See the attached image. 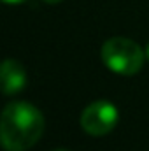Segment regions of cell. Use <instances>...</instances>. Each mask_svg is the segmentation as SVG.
I'll return each mask as SVG.
<instances>
[{
  "instance_id": "cell-1",
  "label": "cell",
  "mask_w": 149,
  "mask_h": 151,
  "mask_svg": "<svg viewBox=\"0 0 149 151\" xmlns=\"http://www.w3.org/2000/svg\"><path fill=\"white\" fill-rule=\"evenodd\" d=\"M44 132V116L30 102H11L0 118V139L5 151H27Z\"/></svg>"
},
{
  "instance_id": "cell-2",
  "label": "cell",
  "mask_w": 149,
  "mask_h": 151,
  "mask_svg": "<svg viewBox=\"0 0 149 151\" xmlns=\"http://www.w3.org/2000/svg\"><path fill=\"white\" fill-rule=\"evenodd\" d=\"M102 62L116 74L133 76L142 69L144 51L132 39L112 37L102 46Z\"/></svg>"
},
{
  "instance_id": "cell-3",
  "label": "cell",
  "mask_w": 149,
  "mask_h": 151,
  "mask_svg": "<svg viewBox=\"0 0 149 151\" xmlns=\"http://www.w3.org/2000/svg\"><path fill=\"white\" fill-rule=\"evenodd\" d=\"M117 118L119 113L114 104H111L109 100H97L84 107V111L81 113V127L86 134L100 137L114 130Z\"/></svg>"
},
{
  "instance_id": "cell-4",
  "label": "cell",
  "mask_w": 149,
  "mask_h": 151,
  "mask_svg": "<svg viewBox=\"0 0 149 151\" xmlns=\"http://www.w3.org/2000/svg\"><path fill=\"white\" fill-rule=\"evenodd\" d=\"M0 81L4 95H14L21 91L27 84V70L25 67L12 58H5L0 69Z\"/></svg>"
},
{
  "instance_id": "cell-5",
  "label": "cell",
  "mask_w": 149,
  "mask_h": 151,
  "mask_svg": "<svg viewBox=\"0 0 149 151\" xmlns=\"http://www.w3.org/2000/svg\"><path fill=\"white\" fill-rule=\"evenodd\" d=\"M4 2H5V4H14V5H16V4H21V2H25V0H4Z\"/></svg>"
},
{
  "instance_id": "cell-6",
  "label": "cell",
  "mask_w": 149,
  "mask_h": 151,
  "mask_svg": "<svg viewBox=\"0 0 149 151\" xmlns=\"http://www.w3.org/2000/svg\"><path fill=\"white\" fill-rule=\"evenodd\" d=\"M46 4H58V2H62V0H44Z\"/></svg>"
},
{
  "instance_id": "cell-7",
  "label": "cell",
  "mask_w": 149,
  "mask_h": 151,
  "mask_svg": "<svg viewBox=\"0 0 149 151\" xmlns=\"http://www.w3.org/2000/svg\"><path fill=\"white\" fill-rule=\"evenodd\" d=\"M146 56H148V60H149V44H148V47H146Z\"/></svg>"
},
{
  "instance_id": "cell-8",
  "label": "cell",
  "mask_w": 149,
  "mask_h": 151,
  "mask_svg": "<svg viewBox=\"0 0 149 151\" xmlns=\"http://www.w3.org/2000/svg\"><path fill=\"white\" fill-rule=\"evenodd\" d=\"M54 151H69V150H54Z\"/></svg>"
}]
</instances>
